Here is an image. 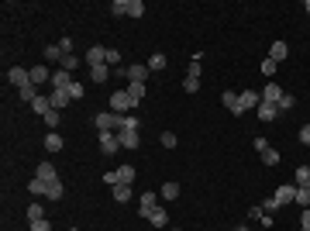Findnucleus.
<instances>
[{
	"instance_id": "obj_1",
	"label": "nucleus",
	"mask_w": 310,
	"mask_h": 231,
	"mask_svg": "<svg viewBox=\"0 0 310 231\" xmlns=\"http://www.w3.org/2000/svg\"><path fill=\"white\" fill-rule=\"evenodd\" d=\"M104 179L111 183V187H131V179H135V166H117L111 173H104Z\"/></svg>"
},
{
	"instance_id": "obj_2",
	"label": "nucleus",
	"mask_w": 310,
	"mask_h": 231,
	"mask_svg": "<svg viewBox=\"0 0 310 231\" xmlns=\"http://www.w3.org/2000/svg\"><path fill=\"white\" fill-rule=\"evenodd\" d=\"M111 11H114L117 18H121V14H128V18H141V14H145V4H141V0H114Z\"/></svg>"
},
{
	"instance_id": "obj_3",
	"label": "nucleus",
	"mask_w": 310,
	"mask_h": 231,
	"mask_svg": "<svg viewBox=\"0 0 310 231\" xmlns=\"http://www.w3.org/2000/svg\"><path fill=\"white\" fill-rule=\"evenodd\" d=\"M93 124H97L100 131H121V124H124V114L104 111V114H97V117H93Z\"/></svg>"
},
{
	"instance_id": "obj_4",
	"label": "nucleus",
	"mask_w": 310,
	"mask_h": 231,
	"mask_svg": "<svg viewBox=\"0 0 310 231\" xmlns=\"http://www.w3.org/2000/svg\"><path fill=\"white\" fill-rule=\"evenodd\" d=\"M131 107H138V104L128 97V90H117V94H111V111H114V114H128Z\"/></svg>"
},
{
	"instance_id": "obj_5",
	"label": "nucleus",
	"mask_w": 310,
	"mask_h": 231,
	"mask_svg": "<svg viewBox=\"0 0 310 231\" xmlns=\"http://www.w3.org/2000/svg\"><path fill=\"white\" fill-rule=\"evenodd\" d=\"M117 149H121V138H117V131H100V152H104V155H114Z\"/></svg>"
},
{
	"instance_id": "obj_6",
	"label": "nucleus",
	"mask_w": 310,
	"mask_h": 231,
	"mask_svg": "<svg viewBox=\"0 0 310 231\" xmlns=\"http://www.w3.org/2000/svg\"><path fill=\"white\" fill-rule=\"evenodd\" d=\"M7 79H11V83H14L18 90H24V86L31 83V69H24V66H14V69L7 73Z\"/></svg>"
},
{
	"instance_id": "obj_7",
	"label": "nucleus",
	"mask_w": 310,
	"mask_h": 231,
	"mask_svg": "<svg viewBox=\"0 0 310 231\" xmlns=\"http://www.w3.org/2000/svg\"><path fill=\"white\" fill-rule=\"evenodd\" d=\"M272 200H276L279 207H286V204H293V200H296V187H290V183H283L279 190L272 193Z\"/></svg>"
},
{
	"instance_id": "obj_8",
	"label": "nucleus",
	"mask_w": 310,
	"mask_h": 231,
	"mask_svg": "<svg viewBox=\"0 0 310 231\" xmlns=\"http://www.w3.org/2000/svg\"><path fill=\"white\" fill-rule=\"evenodd\" d=\"M124 76H128V83H145L148 66H145V62H135V66H128V69H124Z\"/></svg>"
},
{
	"instance_id": "obj_9",
	"label": "nucleus",
	"mask_w": 310,
	"mask_h": 231,
	"mask_svg": "<svg viewBox=\"0 0 310 231\" xmlns=\"http://www.w3.org/2000/svg\"><path fill=\"white\" fill-rule=\"evenodd\" d=\"M159 207V193H141V204H138V214L148 217V214Z\"/></svg>"
},
{
	"instance_id": "obj_10",
	"label": "nucleus",
	"mask_w": 310,
	"mask_h": 231,
	"mask_svg": "<svg viewBox=\"0 0 310 231\" xmlns=\"http://www.w3.org/2000/svg\"><path fill=\"white\" fill-rule=\"evenodd\" d=\"M73 83H76V79H73V73H66V69H56V73H52V86H56V90H69Z\"/></svg>"
},
{
	"instance_id": "obj_11",
	"label": "nucleus",
	"mask_w": 310,
	"mask_h": 231,
	"mask_svg": "<svg viewBox=\"0 0 310 231\" xmlns=\"http://www.w3.org/2000/svg\"><path fill=\"white\" fill-rule=\"evenodd\" d=\"M121 149H141V131H117Z\"/></svg>"
},
{
	"instance_id": "obj_12",
	"label": "nucleus",
	"mask_w": 310,
	"mask_h": 231,
	"mask_svg": "<svg viewBox=\"0 0 310 231\" xmlns=\"http://www.w3.org/2000/svg\"><path fill=\"white\" fill-rule=\"evenodd\" d=\"M221 104H224L231 114H245V111H241V100H238V94H231V90H224V94H221Z\"/></svg>"
},
{
	"instance_id": "obj_13",
	"label": "nucleus",
	"mask_w": 310,
	"mask_h": 231,
	"mask_svg": "<svg viewBox=\"0 0 310 231\" xmlns=\"http://www.w3.org/2000/svg\"><path fill=\"white\" fill-rule=\"evenodd\" d=\"M238 100H241V111H252V107H259V104H262V94L245 90V94H238Z\"/></svg>"
},
{
	"instance_id": "obj_14",
	"label": "nucleus",
	"mask_w": 310,
	"mask_h": 231,
	"mask_svg": "<svg viewBox=\"0 0 310 231\" xmlns=\"http://www.w3.org/2000/svg\"><path fill=\"white\" fill-rule=\"evenodd\" d=\"M255 111H259V121H266V124H272V121L279 117V107H276V104H259Z\"/></svg>"
},
{
	"instance_id": "obj_15",
	"label": "nucleus",
	"mask_w": 310,
	"mask_h": 231,
	"mask_svg": "<svg viewBox=\"0 0 310 231\" xmlns=\"http://www.w3.org/2000/svg\"><path fill=\"white\" fill-rule=\"evenodd\" d=\"M279 97H283V90H279L276 83H266V90H262V104H276V107H279Z\"/></svg>"
},
{
	"instance_id": "obj_16",
	"label": "nucleus",
	"mask_w": 310,
	"mask_h": 231,
	"mask_svg": "<svg viewBox=\"0 0 310 231\" xmlns=\"http://www.w3.org/2000/svg\"><path fill=\"white\" fill-rule=\"evenodd\" d=\"M35 176L45 179V183H56V179H59V173H56V166H52V162H41L38 169H35Z\"/></svg>"
},
{
	"instance_id": "obj_17",
	"label": "nucleus",
	"mask_w": 310,
	"mask_h": 231,
	"mask_svg": "<svg viewBox=\"0 0 310 231\" xmlns=\"http://www.w3.org/2000/svg\"><path fill=\"white\" fill-rule=\"evenodd\" d=\"M286 56H290V45H286V41H272V49H269V59H276V62H283Z\"/></svg>"
},
{
	"instance_id": "obj_18",
	"label": "nucleus",
	"mask_w": 310,
	"mask_h": 231,
	"mask_svg": "<svg viewBox=\"0 0 310 231\" xmlns=\"http://www.w3.org/2000/svg\"><path fill=\"white\" fill-rule=\"evenodd\" d=\"M31 107H35V114H41V117H45V114H48V111H52V97H35V100H31Z\"/></svg>"
},
{
	"instance_id": "obj_19",
	"label": "nucleus",
	"mask_w": 310,
	"mask_h": 231,
	"mask_svg": "<svg viewBox=\"0 0 310 231\" xmlns=\"http://www.w3.org/2000/svg\"><path fill=\"white\" fill-rule=\"evenodd\" d=\"M148 224H152V228H166V224H169V214L162 211V207H155V211L148 214Z\"/></svg>"
},
{
	"instance_id": "obj_20",
	"label": "nucleus",
	"mask_w": 310,
	"mask_h": 231,
	"mask_svg": "<svg viewBox=\"0 0 310 231\" xmlns=\"http://www.w3.org/2000/svg\"><path fill=\"white\" fill-rule=\"evenodd\" d=\"M45 152H62V135H59V131H48V135H45Z\"/></svg>"
},
{
	"instance_id": "obj_21",
	"label": "nucleus",
	"mask_w": 310,
	"mask_h": 231,
	"mask_svg": "<svg viewBox=\"0 0 310 231\" xmlns=\"http://www.w3.org/2000/svg\"><path fill=\"white\" fill-rule=\"evenodd\" d=\"M31 83H35V86H41V83H52V73H48L45 66H35V69H31Z\"/></svg>"
},
{
	"instance_id": "obj_22",
	"label": "nucleus",
	"mask_w": 310,
	"mask_h": 231,
	"mask_svg": "<svg viewBox=\"0 0 310 231\" xmlns=\"http://www.w3.org/2000/svg\"><path fill=\"white\" fill-rule=\"evenodd\" d=\"M69 100H73V97H69V90H56V94H52V107H56V111H62V107H69Z\"/></svg>"
},
{
	"instance_id": "obj_23",
	"label": "nucleus",
	"mask_w": 310,
	"mask_h": 231,
	"mask_svg": "<svg viewBox=\"0 0 310 231\" xmlns=\"http://www.w3.org/2000/svg\"><path fill=\"white\" fill-rule=\"evenodd\" d=\"M128 97H131L135 104H141V100H145V83H128Z\"/></svg>"
},
{
	"instance_id": "obj_24",
	"label": "nucleus",
	"mask_w": 310,
	"mask_h": 231,
	"mask_svg": "<svg viewBox=\"0 0 310 231\" xmlns=\"http://www.w3.org/2000/svg\"><path fill=\"white\" fill-rule=\"evenodd\" d=\"M107 76H111L107 66H93V69H90V79H93V83H107Z\"/></svg>"
},
{
	"instance_id": "obj_25",
	"label": "nucleus",
	"mask_w": 310,
	"mask_h": 231,
	"mask_svg": "<svg viewBox=\"0 0 310 231\" xmlns=\"http://www.w3.org/2000/svg\"><path fill=\"white\" fill-rule=\"evenodd\" d=\"M28 190L35 193V197H45V193H48V183H45V179H38V176H35V179L28 183Z\"/></svg>"
},
{
	"instance_id": "obj_26",
	"label": "nucleus",
	"mask_w": 310,
	"mask_h": 231,
	"mask_svg": "<svg viewBox=\"0 0 310 231\" xmlns=\"http://www.w3.org/2000/svg\"><path fill=\"white\" fill-rule=\"evenodd\" d=\"M293 204H300V207L307 211L310 207V187H296V200H293Z\"/></svg>"
},
{
	"instance_id": "obj_27",
	"label": "nucleus",
	"mask_w": 310,
	"mask_h": 231,
	"mask_svg": "<svg viewBox=\"0 0 310 231\" xmlns=\"http://www.w3.org/2000/svg\"><path fill=\"white\" fill-rule=\"evenodd\" d=\"M159 197H162V200H176V197H179V183H166V187L159 190Z\"/></svg>"
},
{
	"instance_id": "obj_28",
	"label": "nucleus",
	"mask_w": 310,
	"mask_h": 231,
	"mask_svg": "<svg viewBox=\"0 0 310 231\" xmlns=\"http://www.w3.org/2000/svg\"><path fill=\"white\" fill-rule=\"evenodd\" d=\"M131 200V187H114V204H128Z\"/></svg>"
},
{
	"instance_id": "obj_29",
	"label": "nucleus",
	"mask_w": 310,
	"mask_h": 231,
	"mask_svg": "<svg viewBox=\"0 0 310 231\" xmlns=\"http://www.w3.org/2000/svg\"><path fill=\"white\" fill-rule=\"evenodd\" d=\"M293 176H296V187H310V166H300Z\"/></svg>"
},
{
	"instance_id": "obj_30",
	"label": "nucleus",
	"mask_w": 310,
	"mask_h": 231,
	"mask_svg": "<svg viewBox=\"0 0 310 231\" xmlns=\"http://www.w3.org/2000/svg\"><path fill=\"white\" fill-rule=\"evenodd\" d=\"M141 128V121H138L135 114H124V124H121V131H138Z\"/></svg>"
},
{
	"instance_id": "obj_31",
	"label": "nucleus",
	"mask_w": 310,
	"mask_h": 231,
	"mask_svg": "<svg viewBox=\"0 0 310 231\" xmlns=\"http://www.w3.org/2000/svg\"><path fill=\"white\" fill-rule=\"evenodd\" d=\"M41 121H45V124H48V128H52V131H56V128H59V121H62V114H59L56 107H52V111H48V114L41 117Z\"/></svg>"
},
{
	"instance_id": "obj_32",
	"label": "nucleus",
	"mask_w": 310,
	"mask_h": 231,
	"mask_svg": "<svg viewBox=\"0 0 310 231\" xmlns=\"http://www.w3.org/2000/svg\"><path fill=\"white\" fill-rule=\"evenodd\" d=\"M290 107H296V97L283 94V97H279V114H283V111H290Z\"/></svg>"
},
{
	"instance_id": "obj_33",
	"label": "nucleus",
	"mask_w": 310,
	"mask_h": 231,
	"mask_svg": "<svg viewBox=\"0 0 310 231\" xmlns=\"http://www.w3.org/2000/svg\"><path fill=\"white\" fill-rule=\"evenodd\" d=\"M76 66H79V56H73V52H69V56H62V69H66V73H73Z\"/></svg>"
},
{
	"instance_id": "obj_34",
	"label": "nucleus",
	"mask_w": 310,
	"mask_h": 231,
	"mask_svg": "<svg viewBox=\"0 0 310 231\" xmlns=\"http://www.w3.org/2000/svg\"><path fill=\"white\" fill-rule=\"evenodd\" d=\"M148 69H155V73H159V69H166V56H162V52H155V56L148 59Z\"/></svg>"
},
{
	"instance_id": "obj_35",
	"label": "nucleus",
	"mask_w": 310,
	"mask_h": 231,
	"mask_svg": "<svg viewBox=\"0 0 310 231\" xmlns=\"http://www.w3.org/2000/svg\"><path fill=\"white\" fill-rule=\"evenodd\" d=\"M45 197H48V200H62V183H48V193H45Z\"/></svg>"
},
{
	"instance_id": "obj_36",
	"label": "nucleus",
	"mask_w": 310,
	"mask_h": 231,
	"mask_svg": "<svg viewBox=\"0 0 310 231\" xmlns=\"http://www.w3.org/2000/svg\"><path fill=\"white\" fill-rule=\"evenodd\" d=\"M276 69H279L276 59H262V73H266V76H276Z\"/></svg>"
},
{
	"instance_id": "obj_37",
	"label": "nucleus",
	"mask_w": 310,
	"mask_h": 231,
	"mask_svg": "<svg viewBox=\"0 0 310 231\" xmlns=\"http://www.w3.org/2000/svg\"><path fill=\"white\" fill-rule=\"evenodd\" d=\"M262 162H266V166H276V162H279V152H276V149H266V152H262Z\"/></svg>"
},
{
	"instance_id": "obj_38",
	"label": "nucleus",
	"mask_w": 310,
	"mask_h": 231,
	"mask_svg": "<svg viewBox=\"0 0 310 231\" xmlns=\"http://www.w3.org/2000/svg\"><path fill=\"white\" fill-rule=\"evenodd\" d=\"M41 217H45L41 204H31V207H28V221H41Z\"/></svg>"
},
{
	"instance_id": "obj_39",
	"label": "nucleus",
	"mask_w": 310,
	"mask_h": 231,
	"mask_svg": "<svg viewBox=\"0 0 310 231\" xmlns=\"http://www.w3.org/2000/svg\"><path fill=\"white\" fill-rule=\"evenodd\" d=\"M183 90H186V94H196V90H200V79L186 76V79H183Z\"/></svg>"
},
{
	"instance_id": "obj_40",
	"label": "nucleus",
	"mask_w": 310,
	"mask_h": 231,
	"mask_svg": "<svg viewBox=\"0 0 310 231\" xmlns=\"http://www.w3.org/2000/svg\"><path fill=\"white\" fill-rule=\"evenodd\" d=\"M45 59H48V62L62 59V49H59V45H48V49H45Z\"/></svg>"
},
{
	"instance_id": "obj_41",
	"label": "nucleus",
	"mask_w": 310,
	"mask_h": 231,
	"mask_svg": "<svg viewBox=\"0 0 310 231\" xmlns=\"http://www.w3.org/2000/svg\"><path fill=\"white\" fill-rule=\"evenodd\" d=\"M121 62V52L117 49H107V66H117Z\"/></svg>"
},
{
	"instance_id": "obj_42",
	"label": "nucleus",
	"mask_w": 310,
	"mask_h": 231,
	"mask_svg": "<svg viewBox=\"0 0 310 231\" xmlns=\"http://www.w3.org/2000/svg\"><path fill=\"white\" fill-rule=\"evenodd\" d=\"M31 231H52V224L41 217V221H31Z\"/></svg>"
},
{
	"instance_id": "obj_43",
	"label": "nucleus",
	"mask_w": 310,
	"mask_h": 231,
	"mask_svg": "<svg viewBox=\"0 0 310 231\" xmlns=\"http://www.w3.org/2000/svg\"><path fill=\"white\" fill-rule=\"evenodd\" d=\"M200 69H203V66H200V59H193V62H190V76L200 79Z\"/></svg>"
},
{
	"instance_id": "obj_44",
	"label": "nucleus",
	"mask_w": 310,
	"mask_h": 231,
	"mask_svg": "<svg viewBox=\"0 0 310 231\" xmlns=\"http://www.w3.org/2000/svg\"><path fill=\"white\" fill-rule=\"evenodd\" d=\"M162 145H166V149H176V135H173V131L162 135Z\"/></svg>"
},
{
	"instance_id": "obj_45",
	"label": "nucleus",
	"mask_w": 310,
	"mask_h": 231,
	"mask_svg": "<svg viewBox=\"0 0 310 231\" xmlns=\"http://www.w3.org/2000/svg\"><path fill=\"white\" fill-rule=\"evenodd\" d=\"M69 97L79 100V97H83V83H73V86H69Z\"/></svg>"
},
{
	"instance_id": "obj_46",
	"label": "nucleus",
	"mask_w": 310,
	"mask_h": 231,
	"mask_svg": "<svg viewBox=\"0 0 310 231\" xmlns=\"http://www.w3.org/2000/svg\"><path fill=\"white\" fill-rule=\"evenodd\" d=\"M296 138H300L303 145H310V124H303V128H300V135H296Z\"/></svg>"
},
{
	"instance_id": "obj_47",
	"label": "nucleus",
	"mask_w": 310,
	"mask_h": 231,
	"mask_svg": "<svg viewBox=\"0 0 310 231\" xmlns=\"http://www.w3.org/2000/svg\"><path fill=\"white\" fill-rule=\"evenodd\" d=\"M59 49H62V56H69V52H73V38H62V41H59Z\"/></svg>"
},
{
	"instance_id": "obj_48",
	"label": "nucleus",
	"mask_w": 310,
	"mask_h": 231,
	"mask_svg": "<svg viewBox=\"0 0 310 231\" xmlns=\"http://www.w3.org/2000/svg\"><path fill=\"white\" fill-rule=\"evenodd\" d=\"M276 207H279V204H276L272 197H269V200H266V204H262V211H266V214H272V211H276Z\"/></svg>"
},
{
	"instance_id": "obj_49",
	"label": "nucleus",
	"mask_w": 310,
	"mask_h": 231,
	"mask_svg": "<svg viewBox=\"0 0 310 231\" xmlns=\"http://www.w3.org/2000/svg\"><path fill=\"white\" fill-rule=\"evenodd\" d=\"M300 224H303V228L310 231V207H307V211H303V217H300Z\"/></svg>"
},
{
	"instance_id": "obj_50",
	"label": "nucleus",
	"mask_w": 310,
	"mask_h": 231,
	"mask_svg": "<svg viewBox=\"0 0 310 231\" xmlns=\"http://www.w3.org/2000/svg\"><path fill=\"white\" fill-rule=\"evenodd\" d=\"M234 231H248V228H234Z\"/></svg>"
},
{
	"instance_id": "obj_51",
	"label": "nucleus",
	"mask_w": 310,
	"mask_h": 231,
	"mask_svg": "<svg viewBox=\"0 0 310 231\" xmlns=\"http://www.w3.org/2000/svg\"><path fill=\"white\" fill-rule=\"evenodd\" d=\"M307 11H310V0H307Z\"/></svg>"
},
{
	"instance_id": "obj_52",
	"label": "nucleus",
	"mask_w": 310,
	"mask_h": 231,
	"mask_svg": "<svg viewBox=\"0 0 310 231\" xmlns=\"http://www.w3.org/2000/svg\"><path fill=\"white\" fill-rule=\"evenodd\" d=\"M69 231H79V228H69Z\"/></svg>"
},
{
	"instance_id": "obj_53",
	"label": "nucleus",
	"mask_w": 310,
	"mask_h": 231,
	"mask_svg": "<svg viewBox=\"0 0 310 231\" xmlns=\"http://www.w3.org/2000/svg\"><path fill=\"white\" fill-rule=\"evenodd\" d=\"M303 231H307V228H303Z\"/></svg>"
},
{
	"instance_id": "obj_54",
	"label": "nucleus",
	"mask_w": 310,
	"mask_h": 231,
	"mask_svg": "<svg viewBox=\"0 0 310 231\" xmlns=\"http://www.w3.org/2000/svg\"><path fill=\"white\" fill-rule=\"evenodd\" d=\"M173 231H176V228H173Z\"/></svg>"
}]
</instances>
